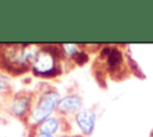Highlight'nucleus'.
Segmentation results:
<instances>
[{
    "label": "nucleus",
    "mask_w": 153,
    "mask_h": 137,
    "mask_svg": "<svg viewBox=\"0 0 153 137\" xmlns=\"http://www.w3.org/2000/svg\"><path fill=\"white\" fill-rule=\"evenodd\" d=\"M126 57H127V62H128L129 70H130L133 74H135L136 76H140L141 79H143V77H145V74L141 71V69H140L139 64L136 63V61H135V60H134L129 54H127V55H126Z\"/></svg>",
    "instance_id": "6e6552de"
},
{
    "label": "nucleus",
    "mask_w": 153,
    "mask_h": 137,
    "mask_svg": "<svg viewBox=\"0 0 153 137\" xmlns=\"http://www.w3.org/2000/svg\"><path fill=\"white\" fill-rule=\"evenodd\" d=\"M36 137H54L53 135H44V133H38Z\"/></svg>",
    "instance_id": "f8f14e48"
},
{
    "label": "nucleus",
    "mask_w": 153,
    "mask_h": 137,
    "mask_svg": "<svg viewBox=\"0 0 153 137\" xmlns=\"http://www.w3.org/2000/svg\"><path fill=\"white\" fill-rule=\"evenodd\" d=\"M74 61H75L76 64L82 66V64H85V63L88 61V54L85 52V51H82V50H80V51L74 56Z\"/></svg>",
    "instance_id": "9d476101"
},
{
    "label": "nucleus",
    "mask_w": 153,
    "mask_h": 137,
    "mask_svg": "<svg viewBox=\"0 0 153 137\" xmlns=\"http://www.w3.org/2000/svg\"><path fill=\"white\" fill-rule=\"evenodd\" d=\"M75 122L81 132L86 136H90L96 126L97 113L91 108H82L75 114Z\"/></svg>",
    "instance_id": "7ed1b4c3"
},
{
    "label": "nucleus",
    "mask_w": 153,
    "mask_h": 137,
    "mask_svg": "<svg viewBox=\"0 0 153 137\" xmlns=\"http://www.w3.org/2000/svg\"><path fill=\"white\" fill-rule=\"evenodd\" d=\"M151 137H153V131H152V133H151Z\"/></svg>",
    "instance_id": "ddd939ff"
},
{
    "label": "nucleus",
    "mask_w": 153,
    "mask_h": 137,
    "mask_svg": "<svg viewBox=\"0 0 153 137\" xmlns=\"http://www.w3.org/2000/svg\"><path fill=\"white\" fill-rule=\"evenodd\" d=\"M124 57L126 55L123 54V51L117 48V46H112L111 51L109 54V56L106 57V67L108 69L114 74V73H118L121 70V67L124 63Z\"/></svg>",
    "instance_id": "39448f33"
},
{
    "label": "nucleus",
    "mask_w": 153,
    "mask_h": 137,
    "mask_svg": "<svg viewBox=\"0 0 153 137\" xmlns=\"http://www.w3.org/2000/svg\"><path fill=\"white\" fill-rule=\"evenodd\" d=\"M59 111L65 112V113H74L79 112L82 110V100L79 95H66L60 99V102L57 105Z\"/></svg>",
    "instance_id": "20e7f679"
},
{
    "label": "nucleus",
    "mask_w": 153,
    "mask_h": 137,
    "mask_svg": "<svg viewBox=\"0 0 153 137\" xmlns=\"http://www.w3.org/2000/svg\"><path fill=\"white\" fill-rule=\"evenodd\" d=\"M61 48H62L61 50L65 52V55L71 58H74V56L80 51V49L76 44H62Z\"/></svg>",
    "instance_id": "1a4fd4ad"
},
{
    "label": "nucleus",
    "mask_w": 153,
    "mask_h": 137,
    "mask_svg": "<svg viewBox=\"0 0 153 137\" xmlns=\"http://www.w3.org/2000/svg\"><path fill=\"white\" fill-rule=\"evenodd\" d=\"M60 99L61 98L59 93L55 91H45L44 93H42L41 96L38 98V101L36 102V105L31 111L30 114L31 122L33 124H37L49 118V116L54 112V110L57 108Z\"/></svg>",
    "instance_id": "f257e3e1"
},
{
    "label": "nucleus",
    "mask_w": 153,
    "mask_h": 137,
    "mask_svg": "<svg viewBox=\"0 0 153 137\" xmlns=\"http://www.w3.org/2000/svg\"><path fill=\"white\" fill-rule=\"evenodd\" d=\"M60 125V122L57 118L55 117H49L47 118L44 122L41 123L39 125V133H44V135H53L57 131Z\"/></svg>",
    "instance_id": "0eeeda50"
},
{
    "label": "nucleus",
    "mask_w": 153,
    "mask_h": 137,
    "mask_svg": "<svg viewBox=\"0 0 153 137\" xmlns=\"http://www.w3.org/2000/svg\"><path fill=\"white\" fill-rule=\"evenodd\" d=\"M32 69L41 76H54L57 74L55 55L50 49H42L32 61Z\"/></svg>",
    "instance_id": "f03ea898"
},
{
    "label": "nucleus",
    "mask_w": 153,
    "mask_h": 137,
    "mask_svg": "<svg viewBox=\"0 0 153 137\" xmlns=\"http://www.w3.org/2000/svg\"><path fill=\"white\" fill-rule=\"evenodd\" d=\"M30 105V96L27 95H17L12 102V112L16 116H23Z\"/></svg>",
    "instance_id": "423d86ee"
},
{
    "label": "nucleus",
    "mask_w": 153,
    "mask_h": 137,
    "mask_svg": "<svg viewBox=\"0 0 153 137\" xmlns=\"http://www.w3.org/2000/svg\"><path fill=\"white\" fill-rule=\"evenodd\" d=\"M6 88H7V83H6V81H5L2 77H0V94H1Z\"/></svg>",
    "instance_id": "9b49d317"
}]
</instances>
